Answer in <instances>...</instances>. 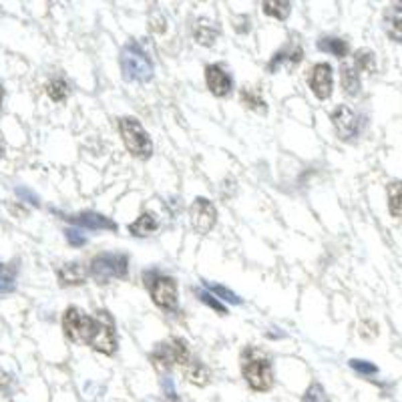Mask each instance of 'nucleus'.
I'll use <instances>...</instances> for the list:
<instances>
[{"mask_svg": "<svg viewBox=\"0 0 402 402\" xmlns=\"http://www.w3.org/2000/svg\"><path fill=\"white\" fill-rule=\"evenodd\" d=\"M63 330L71 342L87 344L101 354H113L117 350V334L109 312H99L93 318L79 308H67L63 314Z\"/></svg>", "mask_w": 402, "mask_h": 402, "instance_id": "1", "label": "nucleus"}, {"mask_svg": "<svg viewBox=\"0 0 402 402\" xmlns=\"http://www.w3.org/2000/svg\"><path fill=\"white\" fill-rule=\"evenodd\" d=\"M241 374L252 390L268 392L274 386V370L270 358L260 348L248 346L241 352Z\"/></svg>", "mask_w": 402, "mask_h": 402, "instance_id": "2", "label": "nucleus"}, {"mask_svg": "<svg viewBox=\"0 0 402 402\" xmlns=\"http://www.w3.org/2000/svg\"><path fill=\"white\" fill-rule=\"evenodd\" d=\"M119 63H121V72L127 81L147 83L153 77V63L139 43H129L123 48Z\"/></svg>", "mask_w": 402, "mask_h": 402, "instance_id": "3", "label": "nucleus"}, {"mask_svg": "<svg viewBox=\"0 0 402 402\" xmlns=\"http://www.w3.org/2000/svg\"><path fill=\"white\" fill-rule=\"evenodd\" d=\"M119 131L127 151L139 159H149L153 155V143L149 139L147 131L143 129L139 119L121 117L119 119Z\"/></svg>", "mask_w": 402, "mask_h": 402, "instance_id": "4", "label": "nucleus"}, {"mask_svg": "<svg viewBox=\"0 0 402 402\" xmlns=\"http://www.w3.org/2000/svg\"><path fill=\"white\" fill-rule=\"evenodd\" d=\"M191 360L188 342L181 338H169L165 342H159L155 350L151 352V362L157 370H169L171 366H188Z\"/></svg>", "mask_w": 402, "mask_h": 402, "instance_id": "5", "label": "nucleus"}, {"mask_svg": "<svg viewBox=\"0 0 402 402\" xmlns=\"http://www.w3.org/2000/svg\"><path fill=\"white\" fill-rule=\"evenodd\" d=\"M129 260L125 254H99L91 261V276L99 284H109V280L125 278L127 276Z\"/></svg>", "mask_w": 402, "mask_h": 402, "instance_id": "6", "label": "nucleus"}, {"mask_svg": "<svg viewBox=\"0 0 402 402\" xmlns=\"http://www.w3.org/2000/svg\"><path fill=\"white\" fill-rule=\"evenodd\" d=\"M151 290V298L157 306L167 312L177 310V282L171 276H155L151 274V282H147Z\"/></svg>", "mask_w": 402, "mask_h": 402, "instance_id": "7", "label": "nucleus"}, {"mask_svg": "<svg viewBox=\"0 0 402 402\" xmlns=\"http://www.w3.org/2000/svg\"><path fill=\"white\" fill-rule=\"evenodd\" d=\"M190 219L191 228L197 234L205 236V234L212 232L215 223H217V210L208 197H195L190 208Z\"/></svg>", "mask_w": 402, "mask_h": 402, "instance_id": "8", "label": "nucleus"}, {"mask_svg": "<svg viewBox=\"0 0 402 402\" xmlns=\"http://www.w3.org/2000/svg\"><path fill=\"white\" fill-rule=\"evenodd\" d=\"M332 125L336 129V135L342 139V141H350L354 139L360 131V121L356 117V113L348 107V105H338L334 111H332Z\"/></svg>", "mask_w": 402, "mask_h": 402, "instance_id": "9", "label": "nucleus"}, {"mask_svg": "<svg viewBox=\"0 0 402 402\" xmlns=\"http://www.w3.org/2000/svg\"><path fill=\"white\" fill-rule=\"evenodd\" d=\"M308 85H310L312 93L320 101H326L332 95V85H334L330 65L328 63H316L310 71Z\"/></svg>", "mask_w": 402, "mask_h": 402, "instance_id": "10", "label": "nucleus"}, {"mask_svg": "<svg viewBox=\"0 0 402 402\" xmlns=\"http://www.w3.org/2000/svg\"><path fill=\"white\" fill-rule=\"evenodd\" d=\"M67 221H71L79 228H85V230H111L115 232L117 230V223L111 221L109 217L101 215V213L95 212H83V213H74V215H63Z\"/></svg>", "mask_w": 402, "mask_h": 402, "instance_id": "11", "label": "nucleus"}, {"mask_svg": "<svg viewBox=\"0 0 402 402\" xmlns=\"http://www.w3.org/2000/svg\"><path fill=\"white\" fill-rule=\"evenodd\" d=\"M205 83H208V89L212 91L215 97H225L232 93V77L223 71L219 65H208L205 67Z\"/></svg>", "mask_w": 402, "mask_h": 402, "instance_id": "12", "label": "nucleus"}, {"mask_svg": "<svg viewBox=\"0 0 402 402\" xmlns=\"http://www.w3.org/2000/svg\"><path fill=\"white\" fill-rule=\"evenodd\" d=\"M384 30L394 43H402V2L390 4L384 10Z\"/></svg>", "mask_w": 402, "mask_h": 402, "instance_id": "13", "label": "nucleus"}, {"mask_svg": "<svg viewBox=\"0 0 402 402\" xmlns=\"http://www.w3.org/2000/svg\"><path fill=\"white\" fill-rule=\"evenodd\" d=\"M57 278L61 285H79L85 282L87 278V272L81 263L71 261V263H63L59 270H57Z\"/></svg>", "mask_w": 402, "mask_h": 402, "instance_id": "14", "label": "nucleus"}, {"mask_svg": "<svg viewBox=\"0 0 402 402\" xmlns=\"http://www.w3.org/2000/svg\"><path fill=\"white\" fill-rule=\"evenodd\" d=\"M157 230H159V219H157L155 213L151 212L141 213V215L129 225V234L135 237L151 236V234L157 232Z\"/></svg>", "mask_w": 402, "mask_h": 402, "instance_id": "15", "label": "nucleus"}, {"mask_svg": "<svg viewBox=\"0 0 402 402\" xmlns=\"http://www.w3.org/2000/svg\"><path fill=\"white\" fill-rule=\"evenodd\" d=\"M302 57H304V50L300 45H288V47L280 48L274 57H272V61H270V65H268V71L274 72L284 61H288L290 65H298L300 61H302Z\"/></svg>", "mask_w": 402, "mask_h": 402, "instance_id": "16", "label": "nucleus"}, {"mask_svg": "<svg viewBox=\"0 0 402 402\" xmlns=\"http://www.w3.org/2000/svg\"><path fill=\"white\" fill-rule=\"evenodd\" d=\"M183 368H185V379L190 380L191 384H195V386H205L210 382V379H212V370L203 362H199V360L191 358L190 362H188V366H183Z\"/></svg>", "mask_w": 402, "mask_h": 402, "instance_id": "17", "label": "nucleus"}, {"mask_svg": "<svg viewBox=\"0 0 402 402\" xmlns=\"http://www.w3.org/2000/svg\"><path fill=\"white\" fill-rule=\"evenodd\" d=\"M340 83H342V89H344L346 95L354 97L360 93V77H358L354 65L344 63L340 67Z\"/></svg>", "mask_w": 402, "mask_h": 402, "instance_id": "18", "label": "nucleus"}, {"mask_svg": "<svg viewBox=\"0 0 402 402\" xmlns=\"http://www.w3.org/2000/svg\"><path fill=\"white\" fill-rule=\"evenodd\" d=\"M217 37H219L217 26H213V24L208 23V21H199V23L195 24V28H193V39H195L199 45H203V47L213 45V43L217 41Z\"/></svg>", "mask_w": 402, "mask_h": 402, "instance_id": "19", "label": "nucleus"}, {"mask_svg": "<svg viewBox=\"0 0 402 402\" xmlns=\"http://www.w3.org/2000/svg\"><path fill=\"white\" fill-rule=\"evenodd\" d=\"M239 97H241V103H243L248 109H252V111H256V113H265V111H268V105H265L263 97H261V93L256 89V87H243Z\"/></svg>", "mask_w": 402, "mask_h": 402, "instance_id": "20", "label": "nucleus"}, {"mask_svg": "<svg viewBox=\"0 0 402 402\" xmlns=\"http://www.w3.org/2000/svg\"><path fill=\"white\" fill-rule=\"evenodd\" d=\"M388 195V212L392 217H402V181L394 179L386 188Z\"/></svg>", "mask_w": 402, "mask_h": 402, "instance_id": "21", "label": "nucleus"}, {"mask_svg": "<svg viewBox=\"0 0 402 402\" xmlns=\"http://www.w3.org/2000/svg\"><path fill=\"white\" fill-rule=\"evenodd\" d=\"M318 48L324 50V52H330V54L338 57V59L348 57V50H350L348 43L344 39H336V37H322L318 41Z\"/></svg>", "mask_w": 402, "mask_h": 402, "instance_id": "22", "label": "nucleus"}, {"mask_svg": "<svg viewBox=\"0 0 402 402\" xmlns=\"http://www.w3.org/2000/svg\"><path fill=\"white\" fill-rule=\"evenodd\" d=\"M261 8L268 17L272 19H278V21H285L292 12V2H285V0H265L261 2Z\"/></svg>", "mask_w": 402, "mask_h": 402, "instance_id": "23", "label": "nucleus"}, {"mask_svg": "<svg viewBox=\"0 0 402 402\" xmlns=\"http://www.w3.org/2000/svg\"><path fill=\"white\" fill-rule=\"evenodd\" d=\"M356 71L376 72V54L370 48H360L354 52Z\"/></svg>", "mask_w": 402, "mask_h": 402, "instance_id": "24", "label": "nucleus"}, {"mask_svg": "<svg viewBox=\"0 0 402 402\" xmlns=\"http://www.w3.org/2000/svg\"><path fill=\"white\" fill-rule=\"evenodd\" d=\"M17 263H10L2 268L0 272V294H8L17 288Z\"/></svg>", "mask_w": 402, "mask_h": 402, "instance_id": "25", "label": "nucleus"}, {"mask_svg": "<svg viewBox=\"0 0 402 402\" xmlns=\"http://www.w3.org/2000/svg\"><path fill=\"white\" fill-rule=\"evenodd\" d=\"M47 93L54 103H63L69 97V85L63 79H54L47 85Z\"/></svg>", "mask_w": 402, "mask_h": 402, "instance_id": "26", "label": "nucleus"}, {"mask_svg": "<svg viewBox=\"0 0 402 402\" xmlns=\"http://www.w3.org/2000/svg\"><path fill=\"white\" fill-rule=\"evenodd\" d=\"M203 285L210 290V294H213L215 298H221V300H225V302H232V304H239V302H241L236 294H234L232 290H228L225 285L212 284V282H205V280H203Z\"/></svg>", "mask_w": 402, "mask_h": 402, "instance_id": "27", "label": "nucleus"}, {"mask_svg": "<svg viewBox=\"0 0 402 402\" xmlns=\"http://www.w3.org/2000/svg\"><path fill=\"white\" fill-rule=\"evenodd\" d=\"M302 402H328L326 390L322 388V384H318V382L310 384L302 396Z\"/></svg>", "mask_w": 402, "mask_h": 402, "instance_id": "28", "label": "nucleus"}, {"mask_svg": "<svg viewBox=\"0 0 402 402\" xmlns=\"http://www.w3.org/2000/svg\"><path fill=\"white\" fill-rule=\"evenodd\" d=\"M197 298L203 302V304H208L210 308H213L215 312H219V314H228V310H225V306L223 304H219V300L213 296V294H210V292H203V290H197Z\"/></svg>", "mask_w": 402, "mask_h": 402, "instance_id": "29", "label": "nucleus"}, {"mask_svg": "<svg viewBox=\"0 0 402 402\" xmlns=\"http://www.w3.org/2000/svg\"><path fill=\"white\" fill-rule=\"evenodd\" d=\"M350 366L354 368L356 372H360V374H364V376H372V374L379 372V368H376L374 364L366 362V360H350Z\"/></svg>", "mask_w": 402, "mask_h": 402, "instance_id": "30", "label": "nucleus"}, {"mask_svg": "<svg viewBox=\"0 0 402 402\" xmlns=\"http://www.w3.org/2000/svg\"><path fill=\"white\" fill-rule=\"evenodd\" d=\"M65 236H67V241L71 243L72 248H81V245H85V243H87V237L83 236L79 230H67V232H65Z\"/></svg>", "mask_w": 402, "mask_h": 402, "instance_id": "31", "label": "nucleus"}, {"mask_svg": "<svg viewBox=\"0 0 402 402\" xmlns=\"http://www.w3.org/2000/svg\"><path fill=\"white\" fill-rule=\"evenodd\" d=\"M163 388H165V402H179V396L173 388V382L171 379L163 380Z\"/></svg>", "mask_w": 402, "mask_h": 402, "instance_id": "32", "label": "nucleus"}, {"mask_svg": "<svg viewBox=\"0 0 402 402\" xmlns=\"http://www.w3.org/2000/svg\"><path fill=\"white\" fill-rule=\"evenodd\" d=\"M17 195H19L21 199H26V201L32 203V205H39V197H37L32 191L26 190V188H17Z\"/></svg>", "mask_w": 402, "mask_h": 402, "instance_id": "33", "label": "nucleus"}, {"mask_svg": "<svg viewBox=\"0 0 402 402\" xmlns=\"http://www.w3.org/2000/svg\"><path fill=\"white\" fill-rule=\"evenodd\" d=\"M10 386V376L0 368V390H6Z\"/></svg>", "mask_w": 402, "mask_h": 402, "instance_id": "34", "label": "nucleus"}, {"mask_svg": "<svg viewBox=\"0 0 402 402\" xmlns=\"http://www.w3.org/2000/svg\"><path fill=\"white\" fill-rule=\"evenodd\" d=\"M2 99H4V87L0 85V109H2Z\"/></svg>", "mask_w": 402, "mask_h": 402, "instance_id": "35", "label": "nucleus"}, {"mask_svg": "<svg viewBox=\"0 0 402 402\" xmlns=\"http://www.w3.org/2000/svg\"><path fill=\"white\" fill-rule=\"evenodd\" d=\"M2 155H4V143L0 141V157H2Z\"/></svg>", "mask_w": 402, "mask_h": 402, "instance_id": "36", "label": "nucleus"}, {"mask_svg": "<svg viewBox=\"0 0 402 402\" xmlns=\"http://www.w3.org/2000/svg\"><path fill=\"white\" fill-rule=\"evenodd\" d=\"M2 268H4V265H2V263H0V272H2Z\"/></svg>", "mask_w": 402, "mask_h": 402, "instance_id": "37", "label": "nucleus"}]
</instances>
